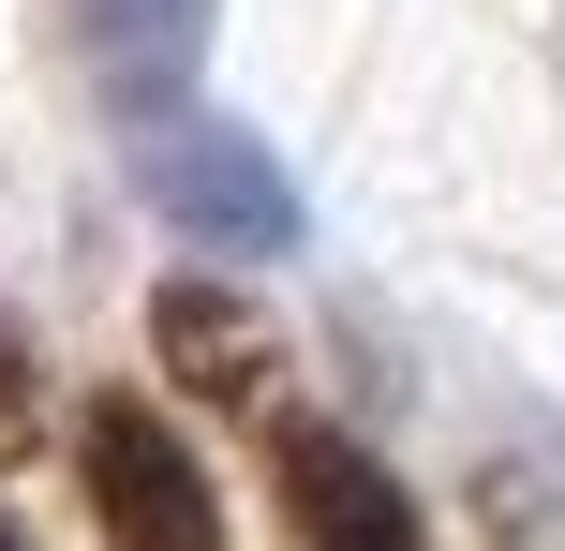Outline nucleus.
<instances>
[{"mask_svg": "<svg viewBox=\"0 0 565 551\" xmlns=\"http://www.w3.org/2000/svg\"><path fill=\"white\" fill-rule=\"evenodd\" d=\"M75 447H89V522H105V551H224V492H209V463L135 403V388H105Z\"/></svg>", "mask_w": 565, "mask_h": 551, "instance_id": "obj_2", "label": "nucleus"}, {"mask_svg": "<svg viewBox=\"0 0 565 551\" xmlns=\"http://www.w3.org/2000/svg\"><path fill=\"white\" fill-rule=\"evenodd\" d=\"M15 417H30V328L0 314V433H15Z\"/></svg>", "mask_w": 565, "mask_h": 551, "instance_id": "obj_6", "label": "nucleus"}, {"mask_svg": "<svg viewBox=\"0 0 565 551\" xmlns=\"http://www.w3.org/2000/svg\"><path fill=\"white\" fill-rule=\"evenodd\" d=\"M60 15H75V60L119 119H164V105H194V60L224 30V0H60Z\"/></svg>", "mask_w": 565, "mask_h": 551, "instance_id": "obj_4", "label": "nucleus"}, {"mask_svg": "<svg viewBox=\"0 0 565 551\" xmlns=\"http://www.w3.org/2000/svg\"><path fill=\"white\" fill-rule=\"evenodd\" d=\"M268 492H282V537L298 551H417V492L358 433H328V417H282L268 433Z\"/></svg>", "mask_w": 565, "mask_h": 551, "instance_id": "obj_3", "label": "nucleus"}, {"mask_svg": "<svg viewBox=\"0 0 565 551\" xmlns=\"http://www.w3.org/2000/svg\"><path fill=\"white\" fill-rule=\"evenodd\" d=\"M0 551H30V537H15V522H0Z\"/></svg>", "mask_w": 565, "mask_h": 551, "instance_id": "obj_7", "label": "nucleus"}, {"mask_svg": "<svg viewBox=\"0 0 565 551\" xmlns=\"http://www.w3.org/2000/svg\"><path fill=\"white\" fill-rule=\"evenodd\" d=\"M135 179H149V209H164L179 239H209V254H298V179H282V149L238 135V119H209V105L135 119Z\"/></svg>", "mask_w": 565, "mask_h": 551, "instance_id": "obj_1", "label": "nucleus"}, {"mask_svg": "<svg viewBox=\"0 0 565 551\" xmlns=\"http://www.w3.org/2000/svg\"><path fill=\"white\" fill-rule=\"evenodd\" d=\"M149 343L194 403H268V314H238L224 284H164L149 298Z\"/></svg>", "mask_w": 565, "mask_h": 551, "instance_id": "obj_5", "label": "nucleus"}]
</instances>
